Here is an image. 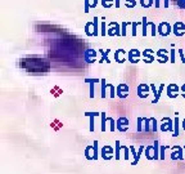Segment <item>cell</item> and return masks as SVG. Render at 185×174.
<instances>
[{
	"label": "cell",
	"mask_w": 185,
	"mask_h": 174,
	"mask_svg": "<svg viewBox=\"0 0 185 174\" xmlns=\"http://www.w3.org/2000/svg\"><path fill=\"white\" fill-rule=\"evenodd\" d=\"M168 59H170V57H168V52L166 49H158V52H157V61L159 63H166Z\"/></svg>",
	"instance_id": "30bf717a"
},
{
	"label": "cell",
	"mask_w": 185,
	"mask_h": 174,
	"mask_svg": "<svg viewBox=\"0 0 185 174\" xmlns=\"http://www.w3.org/2000/svg\"><path fill=\"white\" fill-rule=\"evenodd\" d=\"M148 27H150V35L152 36H156L157 34H158V30H157V26L153 23V22H148Z\"/></svg>",
	"instance_id": "4316f807"
},
{
	"label": "cell",
	"mask_w": 185,
	"mask_h": 174,
	"mask_svg": "<svg viewBox=\"0 0 185 174\" xmlns=\"http://www.w3.org/2000/svg\"><path fill=\"white\" fill-rule=\"evenodd\" d=\"M98 5V0H90V8H95Z\"/></svg>",
	"instance_id": "f6af8a7d"
},
{
	"label": "cell",
	"mask_w": 185,
	"mask_h": 174,
	"mask_svg": "<svg viewBox=\"0 0 185 174\" xmlns=\"http://www.w3.org/2000/svg\"><path fill=\"white\" fill-rule=\"evenodd\" d=\"M84 59L86 63H93L96 59V52L94 49H86L84 53Z\"/></svg>",
	"instance_id": "9c48e42d"
},
{
	"label": "cell",
	"mask_w": 185,
	"mask_h": 174,
	"mask_svg": "<svg viewBox=\"0 0 185 174\" xmlns=\"http://www.w3.org/2000/svg\"><path fill=\"white\" fill-rule=\"evenodd\" d=\"M84 3H85V8H84V12L85 13H89L90 12V0H84Z\"/></svg>",
	"instance_id": "ab89813d"
},
{
	"label": "cell",
	"mask_w": 185,
	"mask_h": 174,
	"mask_svg": "<svg viewBox=\"0 0 185 174\" xmlns=\"http://www.w3.org/2000/svg\"><path fill=\"white\" fill-rule=\"evenodd\" d=\"M116 93L120 98H126L129 96V85L125 83H121L117 88H116Z\"/></svg>",
	"instance_id": "52a82bcc"
},
{
	"label": "cell",
	"mask_w": 185,
	"mask_h": 174,
	"mask_svg": "<svg viewBox=\"0 0 185 174\" xmlns=\"http://www.w3.org/2000/svg\"><path fill=\"white\" fill-rule=\"evenodd\" d=\"M100 54H102V59H100V63H103V61L106 63H111V61H109L108 58V54L111 53V49H107V50H103V49H100Z\"/></svg>",
	"instance_id": "9a60e30c"
},
{
	"label": "cell",
	"mask_w": 185,
	"mask_h": 174,
	"mask_svg": "<svg viewBox=\"0 0 185 174\" xmlns=\"http://www.w3.org/2000/svg\"><path fill=\"white\" fill-rule=\"evenodd\" d=\"M179 54H180V58H181V62L185 63V54H184V50L183 49H179Z\"/></svg>",
	"instance_id": "ee69618b"
},
{
	"label": "cell",
	"mask_w": 185,
	"mask_h": 174,
	"mask_svg": "<svg viewBox=\"0 0 185 174\" xmlns=\"http://www.w3.org/2000/svg\"><path fill=\"white\" fill-rule=\"evenodd\" d=\"M166 148H167V146L161 148V159H165V150H166Z\"/></svg>",
	"instance_id": "7dc6e473"
},
{
	"label": "cell",
	"mask_w": 185,
	"mask_h": 174,
	"mask_svg": "<svg viewBox=\"0 0 185 174\" xmlns=\"http://www.w3.org/2000/svg\"><path fill=\"white\" fill-rule=\"evenodd\" d=\"M107 35L109 36H122L121 35V29H120V25L117 22H111L109 23V29L107 31Z\"/></svg>",
	"instance_id": "5b68a950"
},
{
	"label": "cell",
	"mask_w": 185,
	"mask_h": 174,
	"mask_svg": "<svg viewBox=\"0 0 185 174\" xmlns=\"http://www.w3.org/2000/svg\"><path fill=\"white\" fill-rule=\"evenodd\" d=\"M150 123H152V132H157V120L152 117L150 119Z\"/></svg>",
	"instance_id": "60d3db41"
},
{
	"label": "cell",
	"mask_w": 185,
	"mask_h": 174,
	"mask_svg": "<svg viewBox=\"0 0 185 174\" xmlns=\"http://www.w3.org/2000/svg\"><path fill=\"white\" fill-rule=\"evenodd\" d=\"M143 56H144V61L145 63H152L154 61V56H153V50L152 49H145L143 52Z\"/></svg>",
	"instance_id": "5bb4252c"
},
{
	"label": "cell",
	"mask_w": 185,
	"mask_h": 174,
	"mask_svg": "<svg viewBox=\"0 0 185 174\" xmlns=\"http://www.w3.org/2000/svg\"><path fill=\"white\" fill-rule=\"evenodd\" d=\"M163 89H165V84H161L159 85V88H158V90H157L156 96H154V99L152 101V103H157V102L159 101V98H161V93L163 92Z\"/></svg>",
	"instance_id": "d6986e66"
},
{
	"label": "cell",
	"mask_w": 185,
	"mask_h": 174,
	"mask_svg": "<svg viewBox=\"0 0 185 174\" xmlns=\"http://www.w3.org/2000/svg\"><path fill=\"white\" fill-rule=\"evenodd\" d=\"M138 26H139V22H132L131 23V27H132V31H131V34H132V36H136V29H138Z\"/></svg>",
	"instance_id": "d590c367"
},
{
	"label": "cell",
	"mask_w": 185,
	"mask_h": 174,
	"mask_svg": "<svg viewBox=\"0 0 185 174\" xmlns=\"http://www.w3.org/2000/svg\"><path fill=\"white\" fill-rule=\"evenodd\" d=\"M120 148H121V146H120V142L118 141H116V152H115V157L116 159H120Z\"/></svg>",
	"instance_id": "e575fe53"
},
{
	"label": "cell",
	"mask_w": 185,
	"mask_h": 174,
	"mask_svg": "<svg viewBox=\"0 0 185 174\" xmlns=\"http://www.w3.org/2000/svg\"><path fill=\"white\" fill-rule=\"evenodd\" d=\"M142 34H143V36H147L148 35V19H147V17H143V19H142Z\"/></svg>",
	"instance_id": "e0dca14e"
},
{
	"label": "cell",
	"mask_w": 185,
	"mask_h": 174,
	"mask_svg": "<svg viewBox=\"0 0 185 174\" xmlns=\"http://www.w3.org/2000/svg\"><path fill=\"white\" fill-rule=\"evenodd\" d=\"M184 148H185V147H184Z\"/></svg>",
	"instance_id": "db71d44e"
},
{
	"label": "cell",
	"mask_w": 185,
	"mask_h": 174,
	"mask_svg": "<svg viewBox=\"0 0 185 174\" xmlns=\"http://www.w3.org/2000/svg\"><path fill=\"white\" fill-rule=\"evenodd\" d=\"M181 90H183V93H181V96H183L184 98H185V84L183 85V87H181Z\"/></svg>",
	"instance_id": "f907efd6"
},
{
	"label": "cell",
	"mask_w": 185,
	"mask_h": 174,
	"mask_svg": "<svg viewBox=\"0 0 185 174\" xmlns=\"http://www.w3.org/2000/svg\"><path fill=\"white\" fill-rule=\"evenodd\" d=\"M23 67H26L28 71L31 72H45L48 71L49 66L46 63V61L44 59H24L23 63H22Z\"/></svg>",
	"instance_id": "6da1fadb"
},
{
	"label": "cell",
	"mask_w": 185,
	"mask_h": 174,
	"mask_svg": "<svg viewBox=\"0 0 185 174\" xmlns=\"http://www.w3.org/2000/svg\"><path fill=\"white\" fill-rule=\"evenodd\" d=\"M100 35L102 36H106L107 35V25H106L104 18H102V21H100Z\"/></svg>",
	"instance_id": "cb8c5ba5"
},
{
	"label": "cell",
	"mask_w": 185,
	"mask_h": 174,
	"mask_svg": "<svg viewBox=\"0 0 185 174\" xmlns=\"http://www.w3.org/2000/svg\"><path fill=\"white\" fill-rule=\"evenodd\" d=\"M168 7V0H165V8Z\"/></svg>",
	"instance_id": "816d5d0a"
},
{
	"label": "cell",
	"mask_w": 185,
	"mask_h": 174,
	"mask_svg": "<svg viewBox=\"0 0 185 174\" xmlns=\"http://www.w3.org/2000/svg\"><path fill=\"white\" fill-rule=\"evenodd\" d=\"M93 154H94V160H96V157H98V142H94L93 143Z\"/></svg>",
	"instance_id": "836d02e7"
},
{
	"label": "cell",
	"mask_w": 185,
	"mask_h": 174,
	"mask_svg": "<svg viewBox=\"0 0 185 174\" xmlns=\"http://www.w3.org/2000/svg\"><path fill=\"white\" fill-rule=\"evenodd\" d=\"M175 129H173V137H178L179 135V116H178V112H176V116H175Z\"/></svg>",
	"instance_id": "484cf974"
},
{
	"label": "cell",
	"mask_w": 185,
	"mask_h": 174,
	"mask_svg": "<svg viewBox=\"0 0 185 174\" xmlns=\"http://www.w3.org/2000/svg\"><path fill=\"white\" fill-rule=\"evenodd\" d=\"M85 115L90 117V128L89 129H90V132H94V117L98 114H96V112H86Z\"/></svg>",
	"instance_id": "44dd1931"
},
{
	"label": "cell",
	"mask_w": 185,
	"mask_h": 174,
	"mask_svg": "<svg viewBox=\"0 0 185 174\" xmlns=\"http://www.w3.org/2000/svg\"><path fill=\"white\" fill-rule=\"evenodd\" d=\"M170 62L175 63V45H171V52H170Z\"/></svg>",
	"instance_id": "1f68e13d"
},
{
	"label": "cell",
	"mask_w": 185,
	"mask_h": 174,
	"mask_svg": "<svg viewBox=\"0 0 185 174\" xmlns=\"http://www.w3.org/2000/svg\"><path fill=\"white\" fill-rule=\"evenodd\" d=\"M122 148H123V151H125V159L127 160V159H129V148H127V147H125V146H123Z\"/></svg>",
	"instance_id": "bcb514c9"
},
{
	"label": "cell",
	"mask_w": 185,
	"mask_h": 174,
	"mask_svg": "<svg viewBox=\"0 0 185 174\" xmlns=\"http://www.w3.org/2000/svg\"><path fill=\"white\" fill-rule=\"evenodd\" d=\"M98 22H99L98 17L93 18V35L94 36H98V35L100 34V31H99V29H98Z\"/></svg>",
	"instance_id": "ac0fdd59"
},
{
	"label": "cell",
	"mask_w": 185,
	"mask_h": 174,
	"mask_svg": "<svg viewBox=\"0 0 185 174\" xmlns=\"http://www.w3.org/2000/svg\"><path fill=\"white\" fill-rule=\"evenodd\" d=\"M144 132H152V123H150V119L144 117Z\"/></svg>",
	"instance_id": "83f0119b"
},
{
	"label": "cell",
	"mask_w": 185,
	"mask_h": 174,
	"mask_svg": "<svg viewBox=\"0 0 185 174\" xmlns=\"http://www.w3.org/2000/svg\"><path fill=\"white\" fill-rule=\"evenodd\" d=\"M85 81L90 84V97H91V98H94V83L99 81V80H98V79H86Z\"/></svg>",
	"instance_id": "7402d4cb"
},
{
	"label": "cell",
	"mask_w": 185,
	"mask_h": 174,
	"mask_svg": "<svg viewBox=\"0 0 185 174\" xmlns=\"http://www.w3.org/2000/svg\"><path fill=\"white\" fill-rule=\"evenodd\" d=\"M154 7L159 8V0H154Z\"/></svg>",
	"instance_id": "681fc988"
},
{
	"label": "cell",
	"mask_w": 185,
	"mask_h": 174,
	"mask_svg": "<svg viewBox=\"0 0 185 174\" xmlns=\"http://www.w3.org/2000/svg\"><path fill=\"white\" fill-rule=\"evenodd\" d=\"M183 129H184V130H185V119H184V120H183Z\"/></svg>",
	"instance_id": "f5cc1de1"
},
{
	"label": "cell",
	"mask_w": 185,
	"mask_h": 174,
	"mask_svg": "<svg viewBox=\"0 0 185 174\" xmlns=\"http://www.w3.org/2000/svg\"><path fill=\"white\" fill-rule=\"evenodd\" d=\"M143 151H144V146H140L139 151H138V154H136V157H135V160L132 161V165H136L138 164V161H139V159H140V155H142Z\"/></svg>",
	"instance_id": "f546056e"
},
{
	"label": "cell",
	"mask_w": 185,
	"mask_h": 174,
	"mask_svg": "<svg viewBox=\"0 0 185 174\" xmlns=\"http://www.w3.org/2000/svg\"><path fill=\"white\" fill-rule=\"evenodd\" d=\"M158 141H156L154 142V160L158 159Z\"/></svg>",
	"instance_id": "f35d334b"
},
{
	"label": "cell",
	"mask_w": 185,
	"mask_h": 174,
	"mask_svg": "<svg viewBox=\"0 0 185 174\" xmlns=\"http://www.w3.org/2000/svg\"><path fill=\"white\" fill-rule=\"evenodd\" d=\"M129 25H131V23H130V22H122V25H121V35H122V36H126V27H127Z\"/></svg>",
	"instance_id": "4dcf8cb0"
},
{
	"label": "cell",
	"mask_w": 185,
	"mask_h": 174,
	"mask_svg": "<svg viewBox=\"0 0 185 174\" xmlns=\"http://www.w3.org/2000/svg\"><path fill=\"white\" fill-rule=\"evenodd\" d=\"M179 90H180V88H179L176 84L171 83V84L167 87V96L170 97V98H176V97H178Z\"/></svg>",
	"instance_id": "8fae6325"
},
{
	"label": "cell",
	"mask_w": 185,
	"mask_h": 174,
	"mask_svg": "<svg viewBox=\"0 0 185 174\" xmlns=\"http://www.w3.org/2000/svg\"><path fill=\"white\" fill-rule=\"evenodd\" d=\"M102 156H103L106 160L112 159V157H113V150H112V147H109V146H104L103 150H102Z\"/></svg>",
	"instance_id": "4fadbf2b"
},
{
	"label": "cell",
	"mask_w": 185,
	"mask_h": 174,
	"mask_svg": "<svg viewBox=\"0 0 185 174\" xmlns=\"http://www.w3.org/2000/svg\"><path fill=\"white\" fill-rule=\"evenodd\" d=\"M100 83H102V98H106L107 97V88H108V84H107V81H106V79H102L100 80Z\"/></svg>",
	"instance_id": "ffe728a7"
},
{
	"label": "cell",
	"mask_w": 185,
	"mask_h": 174,
	"mask_svg": "<svg viewBox=\"0 0 185 174\" xmlns=\"http://www.w3.org/2000/svg\"><path fill=\"white\" fill-rule=\"evenodd\" d=\"M120 5H121L120 4V0H115V7L116 8H120Z\"/></svg>",
	"instance_id": "c3c4849f"
},
{
	"label": "cell",
	"mask_w": 185,
	"mask_h": 174,
	"mask_svg": "<svg viewBox=\"0 0 185 174\" xmlns=\"http://www.w3.org/2000/svg\"><path fill=\"white\" fill-rule=\"evenodd\" d=\"M93 27V21H90V22H87V23H85V34L87 35V36H94L93 35V31L90 29H91Z\"/></svg>",
	"instance_id": "603a6c76"
},
{
	"label": "cell",
	"mask_w": 185,
	"mask_h": 174,
	"mask_svg": "<svg viewBox=\"0 0 185 174\" xmlns=\"http://www.w3.org/2000/svg\"><path fill=\"white\" fill-rule=\"evenodd\" d=\"M127 58L131 63H138L140 58V52L138 49H131V50L127 53Z\"/></svg>",
	"instance_id": "7c38bea8"
},
{
	"label": "cell",
	"mask_w": 185,
	"mask_h": 174,
	"mask_svg": "<svg viewBox=\"0 0 185 174\" xmlns=\"http://www.w3.org/2000/svg\"><path fill=\"white\" fill-rule=\"evenodd\" d=\"M103 8H111L113 5V0H100Z\"/></svg>",
	"instance_id": "d6a6232c"
},
{
	"label": "cell",
	"mask_w": 185,
	"mask_h": 174,
	"mask_svg": "<svg viewBox=\"0 0 185 174\" xmlns=\"http://www.w3.org/2000/svg\"><path fill=\"white\" fill-rule=\"evenodd\" d=\"M157 30H158V34L161 36H168L172 32V27H171V25L168 22H161L157 26Z\"/></svg>",
	"instance_id": "7a4b0ae2"
},
{
	"label": "cell",
	"mask_w": 185,
	"mask_h": 174,
	"mask_svg": "<svg viewBox=\"0 0 185 174\" xmlns=\"http://www.w3.org/2000/svg\"><path fill=\"white\" fill-rule=\"evenodd\" d=\"M108 121H109V124H111V128H109V130L113 132L116 129V121L113 120V119H108Z\"/></svg>",
	"instance_id": "7bdbcfd3"
},
{
	"label": "cell",
	"mask_w": 185,
	"mask_h": 174,
	"mask_svg": "<svg viewBox=\"0 0 185 174\" xmlns=\"http://www.w3.org/2000/svg\"><path fill=\"white\" fill-rule=\"evenodd\" d=\"M143 121H144V119L143 117H138V132H143L144 129H143Z\"/></svg>",
	"instance_id": "74e56055"
},
{
	"label": "cell",
	"mask_w": 185,
	"mask_h": 174,
	"mask_svg": "<svg viewBox=\"0 0 185 174\" xmlns=\"http://www.w3.org/2000/svg\"><path fill=\"white\" fill-rule=\"evenodd\" d=\"M108 89H109V90H111V93H109V96H111V97H112V98H113V97H115V96H116V88H115V87H113V85H112V84H108Z\"/></svg>",
	"instance_id": "b9f144b4"
},
{
	"label": "cell",
	"mask_w": 185,
	"mask_h": 174,
	"mask_svg": "<svg viewBox=\"0 0 185 174\" xmlns=\"http://www.w3.org/2000/svg\"><path fill=\"white\" fill-rule=\"evenodd\" d=\"M116 129H117L118 132H126L129 129V119L127 117H120L117 121H116Z\"/></svg>",
	"instance_id": "277c9868"
},
{
	"label": "cell",
	"mask_w": 185,
	"mask_h": 174,
	"mask_svg": "<svg viewBox=\"0 0 185 174\" xmlns=\"http://www.w3.org/2000/svg\"><path fill=\"white\" fill-rule=\"evenodd\" d=\"M172 34L175 36H183L185 35V23L181 21H176L172 26Z\"/></svg>",
	"instance_id": "3957f363"
},
{
	"label": "cell",
	"mask_w": 185,
	"mask_h": 174,
	"mask_svg": "<svg viewBox=\"0 0 185 174\" xmlns=\"http://www.w3.org/2000/svg\"><path fill=\"white\" fill-rule=\"evenodd\" d=\"M123 53H126L123 49H117V50L115 52V56H113V57H115V61L117 63H123V62H125V58H120V56H121V54H123Z\"/></svg>",
	"instance_id": "2e32d148"
},
{
	"label": "cell",
	"mask_w": 185,
	"mask_h": 174,
	"mask_svg": "<svg viewBox=\"0 0 185 174\" xmlns=\"http://www.w3.org/2000/svg\"><path fill=\"white\" fill-rule=\"evenodd\" d=\"M102 126H100V128H102V130H107V121H108V117H107V116H106V114H104V112H102Z\"/></svg>",
	"instance_id": "d4e9b609"
},
{
	"label": "cell",
	"mask_w": 185,
	"mask_h": 174,
	"mask_svg": "<svg viewBox=\"0 0 185 174\" xmlns=\"http://www.w3.org/2000/svg\"><path fill=\"white\" fill-rule=\"evenodd\" d=\"M125 4L127 8H134L136 5V0H125Z\"/></svg>",
	"instance_id": "8d00e7d4"
},
{
	"label": "cell",
	"mask_w": 185,
	"mask_h": 174,
	"mask_svg": "<svg viewBox=\"0 0 185 174\" xmlns=\"http://www.w3.org/2000/svg\"><path fill=\"white\" fill-rule=\"evenodd\" d=\"M149 93H150V85L148 84H139V87H138V96L140 97V98H147L149 96Z\"/></svg>",
	"instance_id": "8992f818"
},
{
	"label": "cell",
	"mask_w": 185,
	"mask_h": 174,
	"mask_svg": "<svg viewBox=\"0 0 185 174\" xmlns=\"http://www.w3.org/2000/svg\"><path fill=\"white\" fill-rule=\"evenodd\" d=\"M161 130L162 132H173V121L170 117H163L161 124Z\"/></svg>",
	"instance_id": "ba28073f"
},
{
	"label": "cell",
	"mask_w": 185,
	"mask_h": 174,
	"mask_svg": "<svg viewBox=\"0 0 185 174\" xmlns=\"http://www.w3.org/2000/svg\"><path fill=\"white\" fill-rule=\"evenodd\" d=\"M153 4H154L153 0H140V5L143 8H150Z\"/></svg>",
	"instance_id": "f1b7e54d"
}]
</instances>
